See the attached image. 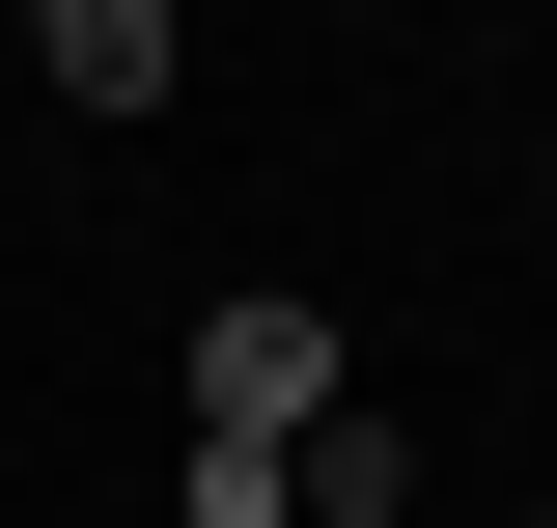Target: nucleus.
Masks as SVG:
<instances>
[{
  "label": "nucleus",
  "instance_id": "nucleus-1",
  "mask_svg": "<svg viewBox=\"0 0 557 528\" xmlns=\"http://www.w3.org/2000/svg\"><path fill=\"white\" fill-rule=\"evenodd\" d=\"M335 417V306H196V445H307Z\"/></svg>",
  "mask_w": 557,
  "mask_h": 528
},
{
  "label": "nucleus",
  "instance_id": "nucleus-2",
  "mask_svg": "<svg viewBox=\"0 0 557 528\" xmlns=\"http://www.w3.org/2000/svg\"><path fill=\"white\" fill-rule=\"evenodd\" d=\"M28 56H57V112H168V0H28Z\"/></svg>",
  "mask_w": 557,
  "mask_h": 528
},
{
  "label": "nucleus",
  "instance_id": "nucleus-3",
  "mask_svg": "<svg viewBox=\"0 0 557 528\" xmlns=\"http://www.w3.org/2000/svg\"><path fill=\"white\" fill-rule=\"evenodd\" d=\"M278 501H307V528H391L418 445H391V417H307V445H278Z\"/></svg>",
  "mask_w": 557,
  "mask_h": 528
}]
</instances>
